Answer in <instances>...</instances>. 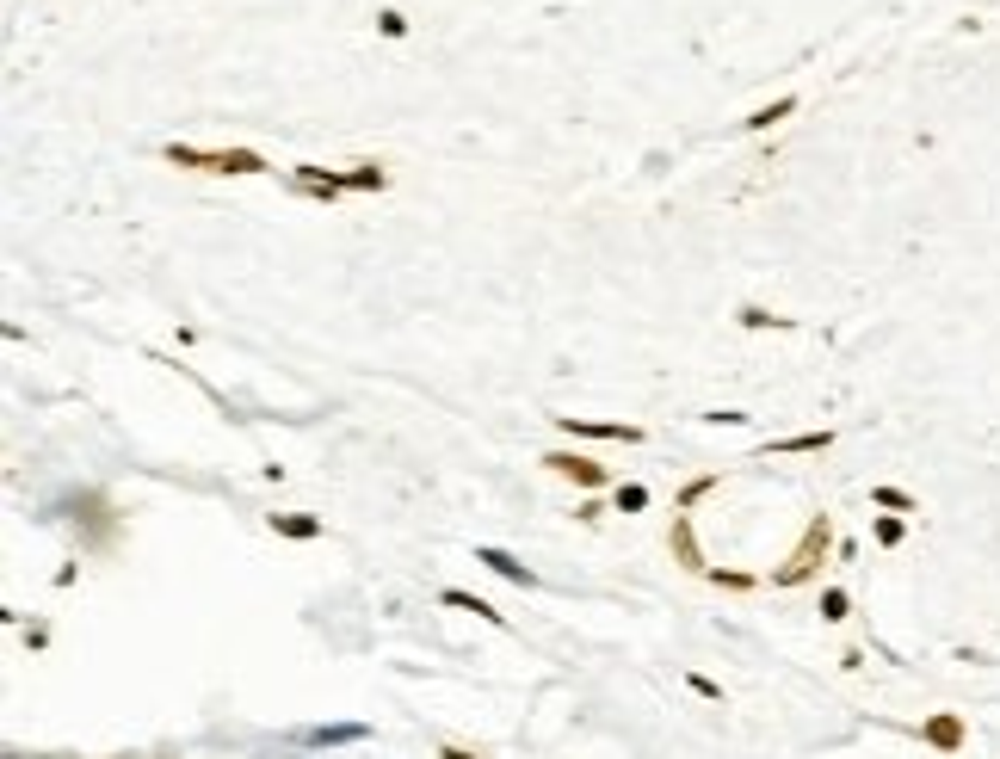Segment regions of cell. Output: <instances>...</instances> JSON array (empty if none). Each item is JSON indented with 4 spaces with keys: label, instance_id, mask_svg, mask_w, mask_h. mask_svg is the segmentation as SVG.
I'll use <instances>...</instances> for the list:
<instances>
[{
    "label": "cell",
    "instance_id": "7",
    "mask_svg": "<svg viewBox=\"0 0 1000 759\" xmlns=\"http://www.w3.org/2000/svg\"><path fill=\"white\" fill-rule=\"evenodd\" d=\"M667 556L680 562L686 574H710V562H704V550H698V537H692V519H686V513H673V525H667Z\"/></svg>",
    "mask_w": 1000,
    "mask_h": 759
},
{
    "label": "cell",
    "instance_id": "12",
    "mask_svg": "<svg viewBox=\"0 0 1000 759\" xmlns=\"http://www.w3.org/2000/svg\"><path fill=\"white\" fill-rule=\"evenodd\" d=\"M445 605H451V611H476L482 624H507V611H494L488 599H476V593H457V587H445Z\"/></svg>",
    "mask_w": 1000,
    "mask_h": 759
},
{
    "label": "cell",
    "instance_id": "13",
    "mask_svg": "<svg viewBox=\"0 0 1000 759\" xmlns=\"http://www.w3.org/2000/svg\"><path fill=\"white\" fill-rule=\"evenodd\" d=\"M791 112H797V99H791V93H784V99H772V105H760V112H747L741 124H747V130H772L778 118H791Z\"/></svg>",
    "mask_w": 1000,
    "mask_h": 759
},
{
    "label": "cell",
    "instance_id": "5",
    "mask_svg": "<svg viewBox=\"0 0 1000 759\" xmlns=\"http://www.w3.org/2000/svg\"><path fill=\"white\" fill-rule=\"evenodd\" d=\"M920 741L933 747V753H963L970 729H963V716H957V710H933V716L920 722Z\"/></svg>",
    "mask_w": 1000,
    "mask_h": 759
},
{
    "label": "cell",
    "instance_id": "11",
    "mask_svg": "<svg viewBox=\"0 0 1000 759\" xmlns=\"http://www.w3.org/2000/svg\"><path fill=\"white\" fill-rule=\"evenodd\" d=\"M272 531L291 537V544H309V537H321V519L315 513H272Z\"/></svg>",
    "mask_w": 1000,
    "mask_h": 759
},
{
    "label": "cell",
    "instance_id": "17",
    "mask_svg": "<svg viewBox=\"0 0 1000 759\" xmlns=\"http://www.w3.org/2000/svg\"><path fill=\"white\" fill-rule=\"evenodd\" d=\"M871 500H877V506H889V513H920V500H914V494H902V488H871Z\"/></svg>",
    "mask_w": 1000,
    "mask_h": 759
},
{
    "label": "cell",
    "instance_id": "20",
    "mask_svg": "<svg viewBox=\"0 0 1000 759\" xmlns=\"http://www.w3.org/2000/svg\"><path fill=\"white\" fill-rule=\"evenodd\" d=\"M710 488H717V476H698V482H686V494H680V513H686V506H698Z\"/></svg>",
    "mask_w": 1000,
    "mask_h": 759
},
{
    "label": "cell",
    "instance_id": "3",
    "mask_svg": "<svg viewBox=\"0 0 1000 759\" xmlns=\"http://www.w3.org/2000/svg\"><path fill=\"white\" fill-rule=\"evenodd\" d=\"M538 463L550 469V476L575 482V488H605V482H612V469H605V463H593V457H581V451H544Z\"/></svg>",
    "mask_w": 1000,
    "mask_h": 759
},
{
    "label": "cell",
    "instance_id": "18",
    "mask_svg": "<svg viewBox=\"0 0 1000 759\" xmlns=\"http://www.w3.org/2000/svg\"><path fill=\"white\" fill-rule=\"evenodd\" d=\"M846 611H852V599H846L840 587H828V593H821V618H828V624H840Z\"/></svg>",
    "mask_w": 1000,
    "mask_h": 759
},
{
    "label": "cell",
    "instance_id": "22",
    "mask_svg": "<svg viewBox=\"0 0 1000 759\" xmlns=\"http://www.w3.org/2000/svg\"><path fill=\"white\" fill-rule=\"evenodd\" d=\"M439 759H482V753H470V747H451V741H445V747H439Z\"/></svg>",
    "mask_w": 1000,
    "mask_h": 759
},
{
    "label": "cell",
    "instance_id": "19",
    "mask_svg": "<svg viewBox=\"0 0 1000 759\" xmlns=\"http://www.w3.org/2000/svg\"><path fill=\"white\" fill-rule=\"evenodd\" d=\"M704 581H717V587H735V593H741V587H754V574H741V568H710Z\"/></svg>",
    "mask_w": 1000,
    "mask_h": 759
},
{
    "label": "cell",
    "instance_id": "8",
    "mask_svg": "<svg viewBox=\"0 0 1000 759\" xmlns=\"http://www.w3.org/2000/svg\"><path fill=\"white\" fill-rule=\"evenodd\" d=\"M476 562L482 568H494L500 581H513V587H538V574H531L519 556H507V550H494V544H476Z\"/></svg>",
    "mask_w": 1000,
    "mask_h": 759
},
{
    "label": "cell",
    "instance_id": "10",
    "mask_svg": "<svg viewBox=\"0 0 1000 759\" xmlns=\"http://www.w3.org/2000/svg\"><path fill=\"white\" fill-rule=\"evenodd\" d=\"M365 735H371L365 722H334V729L321 722V729H303V741H309V747H346V741H365Z\"/></svg>",
    "mask_w": 1000,
    "mask_h": 759
},
{
    "label": "cell",
    "instance_id": "6",
    "mask_svg": "<svg viewBox=\"0 0 1000 759\" xmlns=\"http://www.w3.org/2000/svg\"><path fill=\"white\" fill-rule=\"evenodd\" d=\"M556 426L568 439H618V445H642V426H624V420H575V414H556Z\"/></svg>",
    "mask_w": 1000,
    "mask_h": 759
},
{
    "label": "cell",
    "instance_id": "16",
    "mask_svg": "<svg viewBox=\"0 0 1000 759\" xmlns=\"http://www.w3.org/2000/svg\"><path fill=\"white\" fill-rule=\"evenodd\" d=\"M871 531H877V544H883V550H896V544H902V537H908V525H902V513H883V519H877Z\"/></svg>",
    "mask_w": 1000,
    "mask_h": 759
},
{
    "label": "cell",
    "instance_id": "9",
    "mask_svg": "<svg viewBox=\"0 0 1000 759\" xmlns=\"http://www.w3.org/2000/svg\"><path fill=\"white\" fill-rule=\"evenodd\" d=\"M828 445H834V432L821 426V432H797V439H772L766 457H772V451H778V457H815V451H828Z\"/></svg>",
    "mask_w": 1000,
    "mask_h": 759
},
{
    "label": "cell",
    "instance_id": "14",
    "mask_svg": "<svg viewBox=\"0 0 1000 759\" xmlns=\"http://www.w3.org/2000/svg\"><path fill=\"white\" fill-rule=\"evenodd\" d=\"M346 186H352V192H383L389 173H383L377 161H359V167H346Z\"/></svg>",
    "mask_w": 1000,
    "mask_h": 759
},
{
    "label": "cell",
    "instance_id": "4",
    "mask_svg": "<svg viewBox=\"0 0 1000 759\" xmlns=\"http://www.w3.org/2000/svg\"><path fill=\"white\" fill-rule=\"evenodd\" d=\"M291 192H303V198H346L352 186H346V167H291Z\"/></svg>",
    "mask_w": 1000,
    "mask_h": 759
},
{
    "label": "cell",
    "instance_id": "1",
    "mask_svg": "<svg viewBox=\"0 0 1000 759\" xmlns=\"http://www.w3.org/2000/svg\"><path fill=\"white\" fill-rule=\"evenodd\" d=\"M828 550H834V519H828V513H809V525H803V537L791 544V556L772 568V587H803V581H815L821 562H828Z\"/></svg>",
    "mask_w": 1000,
    "mask_h": 759
},
{
    "label": "cell",
    "instance_id": "15",
    "mask_svg": "<svg viewBox=\"0 0 1000 759\" xmlns=\"http://www.w3.org/2000/svg\"><path fill=\"white\" fill-rule=\"evenodd\" d=\"M612 506H618V513H642V506H649V488H642V482H618Z\"/></svg>",
    "mask_w": 1000,
    "mask_h": 759
},
{
    "label": "cell",
    "instance_id": "2",
    "mask_svg": "<svg viewBox=\"0 0 1000 759\" xmlns=\"http://www.w3.org/2000/svg\"><path fill=\"white\" fill-rule=\"evenodd\" d=\"M161 161L192 167V173H272V161L260 149H192V142H167Z\"/></svg>",
    "mask_w": 1000,
    "mask_h": 759
},
{
    "label": "cell",
    "instance_id": "21",
    "mask_svg": "<svg viewBox=\"0 0 1000 759\" xmlns=\"http://www.w3.org/2000/svg\"><path fill=\"white\" fill-rule=\"evenodd\" d=\"M377 31L383 38H408V19L402 13H377Z\"/></svg>",
    "mask_w": 1000,
    "mask_h": 759
}]
</instances>
